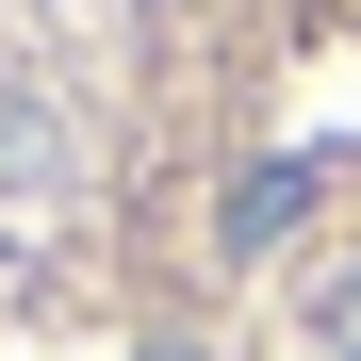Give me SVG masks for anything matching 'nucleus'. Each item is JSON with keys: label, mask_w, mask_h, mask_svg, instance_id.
<instances>
[{"label": "nucleus", "mask_w": 361, "mask_h": 361, "mask_svg": "<svg viewBox=\"0 0 361 361\" xmlns=\"http://www.w3.org/2000/svg\"><path fill=\"white\" fill-rule=\"evenodd\" d=\"M66 180H82V148H66V115H49L33 82H0V230L66 214Z\"/></svg>", "instance_id": "nucleus-1"}, {"label": "nucleus", "mask_w": 361, "mask_h": 361, "mask_svg": "<svg viewBox=\"0 0 361 361\" xmlns=\"http://www.w3.org/2000/svg\"><path fill=\"white\" fill-rule=\"evenodd\" d=\"M279 214H312L295 164H247V180H230V247H279Z\"/></svg>", "instance_id": "nucleus-2"}, {"label": "nucleus", "mask_w": 361, "mask_h": 361, "mask_svg": "<svg viewBox=\"0 0 361 361\" xmlns=\"http://www.w3.org/2000/svg\"><path fill=\"white\" fill-rule=\"evenodd\" d=\"M312 329H329V361H361V263H345V279L312 295Z\"/></svg>", "instance_id": "nucleus-3"}]
</instances>
